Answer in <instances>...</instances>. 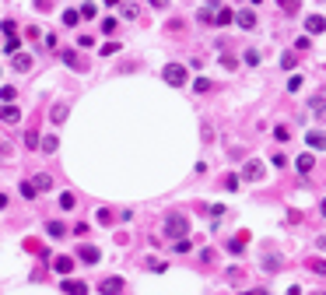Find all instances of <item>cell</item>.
Returning a JSON list of instances; mask_svg holds the SVG:
<instances>
[{"instance_id": "10", "label": "cell", "mask_w": 326, "mask_h": 295, "mask_svg": "<svg viewBox=\"0 0 326 295\" xmlns=\"http://www.w3.org/2000/svg\"><path fill=\"white\" fill-rule=\"evenodd\" d=\"M63 292H67V295H88V285H84V281H70V278H67Z\"/></svg>"}, {"instance_id": "14", "label": "cell", "mask_w": 326, "mask_h": 295, "mask_svg": "<svg viewBox=\"0 0 326 295\" xmlns=\"http://www.w3.org/2000/svg\"><path fill=\"white\" fill-rule=\"evenodd\" d=\"M21 197H25V200H35V197H39V186H35L32 180H25V183H21Z\"/></svg>"}, {"instance_id": "11", "label": "cell", "mask_w": 326, "mask_h": 295, "mask_svg": "<svg viewBox=\"0 0 326 295\" xmlns=\"http://www.w3.org/2000/svg\"><path fill=\"white\" fill-rule=\"evenodd\" d=\"M232 21H235V14H232L228 7H221V11L214 14V25H217V28H225V25H232Z\"/></svg>"}, {"instance_id": "13", "label": "cell", "mask_w": 326, "mask_h": 295, "mask_svg": "<svg viewBox=\"0 0 326 295\" xmlns=\"http://www.w3.org/2000/svg\"><path fill=\"white\" fill-rule=\"evenodd\" d=\"M246 239H249V235H246V232H242V235H235V239L228 243V253H235V257H239V253H242V249H246Z\"/></svg>"}, {"instance_id": "15", "label": "cell", "mask_w": 326, "mask_h": 295, "mask_svg": "<svg viewBox=\"0 0 326 295\" xmlns=\"http://www.w3.org/2000/svg\"><path fill=\"white\" fill-rule=\"evenodd\" d=\"M312 162H316V158L305 151V155H298V162H295V165H298V172H312Z\"/></svg>"}, {"instance_id": "2", "label": "cell", "mask_w": 326, "mask_h": 295, "mask_svg": "<svg viewBox=\"0 0 326 295\" xmlns=\"http://www.w3.org/2000/svg\"><path fill=\"white\" fill-rule=\"evenodd\" d=\"M161 78H165V84H172V88H183L189 74H186V67H183V64H169L165 70H161Z\"/></svg>"}, {"instance_id": "18", "label": "cell", "mask_w": 326, "mask_h": 295, "mask_svg": "<svg viewBox=\"0 0 326 295\" xmlns=\"http://www.w3.org/2000/svg\"><path fill=\"white\" fill-rule=\"evenodd\" d=\"M78 21H81V11H74V7H67V11H63V25H70V28H74V25H78Z\"/></svg>"}, {"instance_id": "29", "label": "cell", "mask_w": 326, "mask_h": 295, "mask_svg": "<svg viewBox=\"0 0 326 295\" xmlns=\"http://www.w3.org/2000/svg\"><path fill=\"white\" fill-rule=\"evenodd\" d=\"M60 208H63V211L74 208V194H60Z\"/></svg>"}, {"instance_id": "35", "label": "cell", "mask_w": 326, "mask_h": 295, "mask_svg": "<svg viewBox=\"0 0 326 295\" xmlns=\"http://www.w3.org/2000/svg\"><path fill=\"white\" fill-rule=\"evenodd\" d=\"M298 88H302V74H295V78L288 81V92H298Z\"/></svg>"}, {"instance_id": "12", "label": "cell", "mask_w": 326, "mask_h": 295, "mask_svg": "<svg viewBox=\"0 0 326 295\" xmlns=\"http://www.w3.org/2000/svg\"><path fill=\"white\" fill-rule=\"evenodd\" d=\"M53 267H56V274H70V271H74V260H70V257H56Z\"/></svg>"}, {"instance_id": "38", "label": "cell", "mask_w": 326, "mask_h": 295, "mask_svg": "<svg viewBox=\"0 0 326 295\" xmlns=\"http://www.w3.org/2000/svg\"><path fill=\"white\" fill-rule=\"evenodd\" d=\"M63 64H67V67H81V60H78L74 53H63Z\"/></svg>"}, {"instance_id": "42", "label": "cell", "mask_w": 326, "mask_h": 295, "mask_svg": "<svg viewBox=\"0 0 326 295\" xmlns=\"http://www.w3.org/2000/svg\"><path fill=\"white\" fill-rule=\"evenodd\" d=\"M151 7H169V0H151Z\"/></svg>"}, {"instance_id": "20", "label": "cell", "mask_w": 326, "mask_h": 295, "mask_svg": "<svg viewBox=\"0 0 326 295\" xmlns=\"http://www.w3.org/2000/svg\"><path fill=\"white\" fill-rule=\"evenodd\" d=\"M56 148H60V141H56L53 134H46V141H42V151H46V155H53Z\"/></svg>"}, {"instance_id": "36", "label": "cell", "mask_w": 326, "mask_h": 295, "mask_svg": "<svg viewBox=\"0 0 326 295\" xmlns=\"http://www.w3.org/2000/svg\"><path fill=\"white\" fill-rule=\"evenodd\" d=\"M246 64H249V67H256V64H260V53H256V49H249V53H246Z\"/></svg>"}, {"instance_id": "16", "label": "cell", "mask_w": 326, "mask_h": 295, "mask_svg": "<svg viewBox=\"0 0 326 295\" xmlns=\"http://www.w3.org/2000/svg\"><path fill=\"white\" fill-rule=\"evenodd\" d=\"M32 67V56H25V53H14V70H28Z\"/></svg>"}, {"instance_id": "37", "label": "cell", "mask_w": 326, "mask_h": 295, "mask_svg": "<svg viewBox=\"0 0 326 295\" xmlns=\"http://www.w3.org/2000/svg\"><path fill=\"white\" fill-rule=\"evenodd\" d=\"M18 46H21V39H7V46H4V53H18Z\"/></svg>"}, {"instance_id": "45", "label": "cell", "mask_w": 326, "mask_h": 295, "mask_svg": "<svg viewBox=\"0 0 326 295\" xmlns=\"http://www.w3.org/2000/svg\"><path fill=\"white\" fill-rule=\"evenodd\" d=\"M0 208H7V197H4V194H0Z\"/></svg>"}, {"instance_id": "23", "label": "cell", "mask_w": 326, "mask_h": 295, "mask_svg": "<svg viewBox=\"0 0 326 295\" xmlns=\"http://www.w3.org/2000/svg\"><path fill=\"white\" fill-rule=\"evenodd\" d=\"M172 249H175V253H186V249H193V243H189V235H186V239H175V243H172Z\"/></svg>"}, {"instance_id": "1", "label": "cell", "mask_w": 326, "mask_h": 295, "mask_svg": "<svg viewBox=\"0 0 326 295\" xmlns=\"http://www.w3.org/2000/svg\"><path fill=\"white\" fill-rule=\"evenodd\" d=\"M165 235H169V239H186V235H189V221L183 214H169L165 218Z\"/></svg>"}, {"instance_id": "31", "label": "cell", "mask_w": 326, "mask_h": 295, "mask_svg": "<svg viewBox=\"0 0 326 295\" xmlns=\"http://www.w3.org/2000/svg\"><path fill=\"white\" fill-rule=\"evenodd\" d=\"M277 4H280V11H288V14L298 11V4H295V0H277Z\"/></svg>"}, {"instance_id": "34", "label": "cell", "mask_w": 326, "mask_h": 295, "mask_svg": "<svg viewBox=\"0 0 326 295\" xmlns=\"http://www.w3.org/2000/svg\"><path fill=\"white\" fill-rule=\"evenodd\" d=\"M323 109H326V98L316 95V98H312V113H323Z\"/></svg>"}, {"instance_id": "3", "label": "cell", "mask_w": 326, "mask_h": 295, "mask_svg": "<svg viewBox=\"0 0 326 295\" xmlns=\"http://www.w3.org/2000/svg\"><path fill=\"white\" fill-rule=\"evenodd\" d=\"M266 176V165L260 158H253V162H246V169H242V180H249V183H260Z\"/></svg>"}, {"instance_id": "30", "label": "cell", "mask_w": 326, "mask_h": 295, "mask_svg": "<svg viewBox=\"0 0 326 295\" xmlns=\"http://www.w3.org/2000/svg\"><path fill=\"white\" fill-rule=\"evenodd\" d=\"M112 53H120V42H106L102 46V56H112Z\"/></svg>"}, {"instance_id": "21", "label": "cell", "mask_w": 326, "mask_h": 295, "mask_svg": "<svg viewBox=\"0 0 326 295\" xmlns=\"http://www.w3.org/2000/svg\"><path fill=\"white\" fill-rule=\"evenodd\" d=\"M25 148H42V137L35 134V130H28V134H25Z\"/></svg>"}, {"instance_id": "44", "label": "cell", "mask_w": 326, "mask_h": 295, "mask_svg": "<svg viewBox=\"0 0 326 295\" xmlns=\"http://www.w3.org/2000/svg\"><path fill=\"white\" fill-rule=\"evenodd\" d=\"M319 211H323V218H326V197H323V204H319Z\"/></svg>"}, {"instance_id": "46", "label": "cell", "mask_w": 326, "mask_h": 295, "mask_svg": "<svg viewBox=\"0 0 326 295\" xmlns=\"http://www.w3.org/2000/svg\"><path fill=\"white\" fill-rule=\"evenodd\" d=\"M253 4H263V0H253Z\"/></svg>"}, {"instance_id": "17", "label": "cell", "mask_w": 326, "mask_h": 295, "mask_svg": "<svg viewBox=\"0 0 326 295\" xmlns=\"http://www.w3.org/2000/svg\"><path fill=\"white\" fill-rule=\"evenodd\" d=\"M49 116H53V123H63V120H67V102L53 106V113H49Z\"/></svg>"}, {"instance_id": "33", "label": "cell", "mask_w": 326, "mask_h": 295, "mask_svg": "<svg viewBox=\"0 0 326 295\" xmlns=\"http://www.w3.org/2000/svg\"><path fill=\"white\" fill-rule=\"evenodd\" d=\"M280 67L291 70V67H295V53H284V56H280Z\"/></svg>"}, {"instance_id": "19", "label": "cell", "mask_w": 326, "mask_h": 295, "mask_svg": "<svg viewBox=\"0 0 326 295\" xmlns=\"http://www.w3.org/2000/svg\"><path fill=\"white\" fill-rule=\"evenodd\" d=\"M46 232L53 235V239H60V235H63L67 229H63V221H49V225H46Z\"/></svg>"}, {"instance_id": "4", "label": "cell", "mask_w": 326, "mask_h": 295, "mask_svg": "<svg viewBox=\"0 0 326 295\" xmlns=\"http://www.w3.org/2000/svg\"><path fill=\"white\" fill-rule=\"evenodd\" d=\"M305 32H309V35L326 32V18H323V14H309V18H305Z\"/></svg>"}, {"instance_id": "32", "label": "cell", "mask_w": 326, "mask_h": 295, "mask_svg": "<svg viewBox=\"0 0 326 295\" xmlns=\"http://www.w3.org/2000/svg\"><path fill=\"white\" fill-rule=\"evenodd\" d=\"M102 32L112 35V32H116V18H106V21H102Z\"/></svg>"}, {"instance_id": "9", "label": "cell", "mask_w": 326, "mask_h": 295, "mask_svg": "<svg viewBox=\"0 0 326 295\" xmlns=\"http://www.w3.org/2000/svg\"><path fill=\"white\" fill-rule=\"evenodd\" d=\"M309 148H319V151H326V134H323V130H309Z\"/></svg>"}, {"instance_id": "25", "label": "cell", "mask_w": 326, "mask_h": 295, "mask_svg": "<svg viewBox=\"0 0 326 295\" xmlns=\"http://www.w3.org/2000/svg\"><path fill=\"white\" fill-rule=\"evenodd\" d=\"M95 221H98V225H112V211H106V208H98Z\"/></svg>"}, {"instance_id": "40", "label": "cell", "mask_w": 326, "mask_h": 295, "mask_svg": "<svg viewBox=\"0 0 326 295\" xmlns=\"http://www.w3.org/2000/svg\"><path fill=\"white\" fill-rule=\"evenodd\" d=\"M309 267H312L316 274H326V260H312V263H309Z\"/></svg>"}, {"instance_id": "6", "label": "cell", "mask_w": 326, "mask_h": 295, "mask_svg": "<svg viewBox=\"0 0 326 295\" xmlns=\"http://www.w3.org/2000/svg\"><path fill=\"white\" fill-rule=\"evenodd\" d=\"M98 292L102 295H120L123 292V278H106V281L98 285Z\"/></svg>"}, {"instance_id": "41", "label": "cell", "mask_w": 326, "mask_h": 295, "mask_svg": "<svg viewBox=\"0 0 326 295\" xmlns=\"http://www.w3.org/2000/svg\"><path fill=\"white\" fill-rule=\"evenodd\" d=\"M81 18H95V4H84L81 7Z\"/></svg>"}, {"instance_id": "24", "label": "cell", "mask_w": 326, "mask_h": 295, "mask_svg": "<svg viewBox=\"0 0 326 295\" xmlns=\"http://www.w3.org/2000/svg\"><path fill=\"white\" fill-rule=\"evenodd\" d=\"M32 183H35L39 190H49V186H53V180H49V176H46V172H39V176H35V180H32Z\"/></svg>"}, {"instance_id": "22", "label": "cell", "mask_w": 326, "mask_h": 295, "mask_svg": "<svg viewBox=\"0 0 326 295\" xmlns=\"http://www.w3.org/2000/svg\"><path fill=\"white\" fill-rule=\"evenodd\" d=\"M197 21H200V25H211V21H214V7H203V11L197 14Z\"/></svg>"}, {"instance_id": "7", "label": "cell", "mask_w": 326, "mask_h": 295, "mask_svg": "<svg viewBox=\"0 0 326 295\" xmlns=\"http://www.w3.org/2000/svg\"><path fill=\"white\" fill-rule=\"evenodd\" d=\"M235 21H239L246 32H253V28H256V14L253 11H239V14H235Z\"/></svg>"}, {"instance_id": "26", "label": "cell", "mask_w": 326, "mask_h": 295, "mask_svg": "<svg viewBox=\"0 0 326 295\" xmlns=\"http://www.w3.org/2000/svg\"><path fill=\"white\" fill-rule=\"evenodd\" d=\"M193 88H197L200 95H203V92H211V78H197V81H193Z\"/></svg>"}, {"instance_id": "27", "label": "cell", "mask_w": 326, "mask_h": 295, "mask_svg": "<svg viewBox=\"0 0 326 295\" xmlns=\"http://www.w3.org/2000/svg\"><path fill=\"white\" fill-rule=\"evenodd\" d=\"M14 95H18V92H14V84H4V88H0V98H4V102H14Z\"/></svg>"}, {"instance_id": "47", "label": "cell", "mask_w": 326, "mask_h": 295, "mask_svg": "<svg viewBox=\"0 0 326 295\" xmlns=\"http://www.w3.org/2000/svg\"><path fill=\"white\" fill-rule=\"evenodd\" d=\"M316 295H323V292H316Z\"/></svg>"}, {"instance_id": "8", "label": "cell", "mask_w": 326, "mask_h": 295, "mask_svg": "<svg viewBox=\"0 0 326 295\" xmlns=\"http://www.w3.org/2000/svg\"><path fill=\"white\" fill-rule=\"evenodd\" d=\"M78 257H81L84 263H98L102 253H98V246H81V249H78Z\"/></svg>"}, {"instance_id": "28", "label": "cell", "mask_w": 326, "mask_h": 295, "mask_svg": "<svg viewBox=\"0 0 326 295\" xmlns=\"http://www.w3.org/2000/svg\"><path fill=\"white\" fill-rule=\"evenodd\" d=\"M274 137H277L280 144H284V141L291 137V130H288V127H274Z\"/></svg>"}, {"instance_id": "43", "label": "cell", "mask_w": 326, "mask_h": 295, "mask_svg": "<svg viewBox=\"0 0 326 295\" xmlns=\"http://www.w3.org/2000/svg\"><path fill=\"white\" fill-rule=\"evenodd\" d=\"M246 295H266V292H263V288H253V292H246Z\"/></svg>"}, {"instance_id": "39", "label": "cell", "mask_w": 326, "mask_h": 295, "mask_svg": "<svg viewBox=\"0 0 326 295\" xmlns=\"http://www.w3.org/2000/svg\"><path fill=\"white\" fill-rule=\"evenodd\" d=\"M14 32H18V25H14V21H4V35L14 39Z\"/></svg>"}, {"instance_id": "5", "label": "cell", "mask_w": 326, "mask_h": 295, "mask_svg": "<svg viewBox=\"0 0 326 295\" xmlns=\"http://www.w3.org/2000/svg\"><path fill=\"white\" fill-rule=\"evenodd\" d=\"M0 120H4V123H18L21 120V109L14 106V102H4V106H0Z\"/></svg>"}]
</instances>
